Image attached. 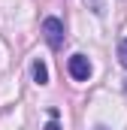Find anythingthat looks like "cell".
I'll use <instances>...</instances> for the list:
<instances>
[{"instance_id": "obj_5", "label": "cell", "mask_w": 127, "mask_h": 130, "mask_svg": "<svg viewBox=\"0 0 127 130\" xmlns=\"http://www.w3.org/2000/svg\"><path fill=\"white\" fill-rule=\"evenodd\" d=\"M45 130H61V127H58V121H55V118H52V121H49V124H45Z\"/></svg>"}, {"instance_id": "obj_1", "label": "cell", "mask_w": 127, "mask_h": 130, "mask_svg": "<svg viewBox=\"0 0 127 130\" xmlns=\"http://www.w3.org/2000/svg\"><path fill=\"white\" fill-rule=\"evenodd\" d=\"M42 33H45V42L52 45V48H61L64 45V21L61 18H45L42 21Z\"/></svg>"}, {"instance_id": "obj_2", "label": "cell", "mask_w": 127, "mask_h": 130, "mask_svg": "<svg viewBox=\"0 0 127 130\" xmlns=\"http://www.w3.org/2000/svg\"><path fill=\"white\" fill-rule=\"evenodd\" d=\"M67 70H70V76H73L76 82H88V76H91V61H88L85 55H73V58L67 61Z\"/></svg>"}, {"instance_id": "obj_4", "label": "cell", "mask_w": 127, "mask_h": 130, "mask_svg": "<svg viewBox=\"0 0 127 130\" xmlns=\"http://www.w3.org/2000/svg\"><path fill=\"white\" fill-rule=\"evenodd\" d=\"M118 61H121V67H127V39H121V45H118Z\"/></svg>"}, {"instance_id": "obj_3", "label": "cell", "mask_w": 127, "mask_h": 130, "mask_svg": "<svg viewBox=\"0 0 127 130\" xmlns=\"http://www.w3.org/2000/svg\"><path fill=\"white\" fill-rule=\"evenodd\" d=\"M30 73H33V82H36V85H45V82H49V67L42 64V61H33Z\"/></svg>"}, {"instance_id": "obj_6", "label": "cell", "mask_w": 127, "mask_h": 130, "mask_svg": "<svg viewBox=\"0 0 127 130\" xmlns=\"http://www.w3.org/2000/svg\"><path fill=\"white\" fill-rule=\"evenodd\" d=\"M124 91H127V85H124Z\"/></svg>"}]
</instances>
